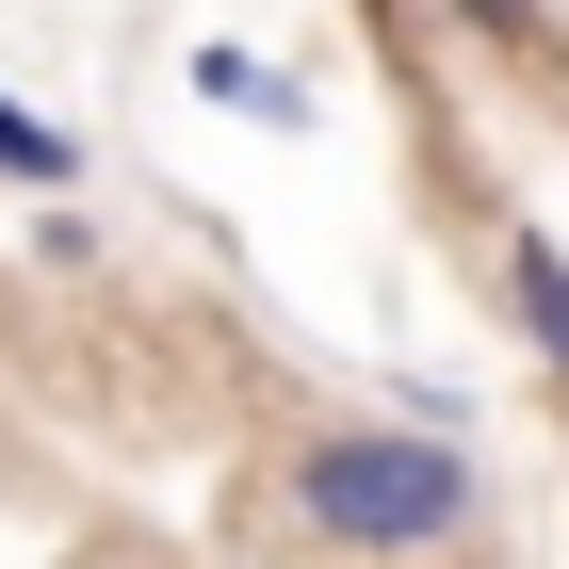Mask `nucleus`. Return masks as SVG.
<instances>
[{"mask_svg": "<svg viewBox=\"0 0 569 569\" xmlns=\"http://www.w3.org/2000/svg\"><path fill=\"white\" fill-rule=\"evenodd\" d=\"M293 521L342 537V553H456L472 537V456L407 423H326L293 456Z\"/></svg>", "mask_w": 569, "mask_h": 569, "instance_id": "f257e3e1", "label": "nucleus"}, {"mask_svg": "<svg viewBox=\"0 0 569 569\" xmlns=\"http://www.w3.org/2000/svg\"><path fill=\"white\" fill-rule=\"evenodd\" d=\"M505 309H521V342L569 375V244L553 228H505Z\"/></svg>", "mask_w": 569, "mask_h": 569, "instance_id": "f03ea898", "label": "nucleus"}, {"mask_svg": "<svg viewBox=\"0 0 569 569\" xmlns=\"http://www.w3.org/2000/svg\"><path fill=\"white\" fill-rule=\"evenodd\" d=\"M0 179H33V196H66V179H82V131H49L33 98H0Z\"/></svg>", "mask_w": 569, "mask_h": 569, "instance_id": "7ed1b4c3", "label": "nucleus"}, {"mask_svg": "<svg viewBox=\"0 0 569 569\" xmlns=\"http://www.w3.org/2000/svg\"><path fill=\"white\" fill-rule=\"evenodd\" d=\"M196 98H228V114H293V82H277L261 49H196Z\"/></svg>", "mask_w": 569, "mask_h": 569, "instance_id": "20e7f679", "label": "nucleus"}, {"mask_svg": "<svg viewBox=\"0 0 569 569\" xmlns=\"http://www.w3.org/2000/svg\"><path fill=\"white\" fill-rule=\"evenodd\" d=\"M439 17H456V33H488V49H537V33H553L537 0H439Z\"/></svg>", "mask_w": 569, "mask_h": 569, "instance_id": "39448f33", "label": "nucleus"}]
</instances>
